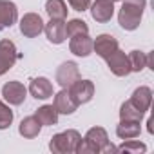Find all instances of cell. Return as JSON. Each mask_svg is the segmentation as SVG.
Instances as JSON below:
<instances>
[{
  "mask_svg": "<svg viewBox=\"0 0 154 154\" xmlns=\"http://www.w3.org/2000/svg\"><path fill=\"white\" fill-rule=\"evenodd\" d=\"M29 93L36 100H47L53 96V84L45 78V76H38L33 78L29 84Z\"/></svg>",
  "mask_w": 154,
  "mask_h": 154,
  "instance_id": "obj_16",
  "label": "cell"
},
{
  "mask_svg": "<svg viewBox=\"0 0 154 154\" xmlns=\"http://www.w3.org/2000/svg\"><path fill=\"white\" fill-rule=\"evenodd\" d=\"M65 31H67V36H74V35H87L89 33V26L80 20V18H71L69 22H65Z\"/></svg>",
  "mask_w": 154,
  "mask_h": 154,
  "instance_id": "obj_25",
  "label": "cell"
},
{
  "mask_svg": "<svg viewBox=\"0 0 154 154\" xmlns=\"http://www.w3.org/2000/svg\"><path fill=\"white\" fill-rule=\"evenodd\" d=\"M11 123H13V111L8 103L0 100V131L8 129Z\"/></svg>",
  "mask_w": 154,
  "mask_h": 154,
  "instance_id": "obj_26",
  "label": "cell"
},
{
  "mask_svg": "<svg viewBox=\"0 0 154 154\" xmlns=\"http://www.w3.org/2000/svg\"><path fill=\"white\" fill-rule=\"evenodd\" d=\"M120 120H136V122H141V120H143V112L138 111V109L131 103V100H127V102H123L122 107H120Z\"/></svg>",
  "mask_w": 154,
  "mask_h": 154,
  "instance_id": "obj_24",
  "label": "cell"
},
{
  "mask_svg": "<svg viewBox=\"0 0 154 154\" xmlns=\"http://www.w3.org/2000/svg\"><path fill=\"white\" fill-rule=\"evenodd\" d=\"M40 131H42V125H40V122L35 118V114H33V116H26V118L20 122V125H18L20 136H24V138H27V140L36 138V136L40 134Z\"/></svg>",
  "mask_w": 154,
  "mask_h": 154,
  "instance_id": "obj_19",
  "label": "cell"
},
{
  "mask_svg": "<svg viewBox=\"0 0 154 154\" xmlns=\"http://www.w3.org/2000/svg\"><path fill=\"white\" fill-rule=\"evenodd\" d=\"M44 31H45V36L51 44H63L65 38H67V31H65V20H56V18H51L49 24L44 26Z\"/></svg>",
  "mask_w": 154,
  "mask_h": 154,
  "instance_id": "obj_15",
  "label": "cell"
},
{
  "mask_svg": "<svg viewBox=\"0 0 154 154\" xmlns=\"http://www.w3.org/2000/svg\"><path fill=\"white\" fill-rule=\"evenodd\" d=\"M18 58H20V53L17 51V45L9 38L0 40V76H4L9 69H13Z\"/></svg>",
  "mask_w": 154,
  "mask_h": 154,
  "instance_id": "obj_4",
  "label": "cell"
},
{
  "mask_svg": "<svg viewBox=\"0 0 154 154\" xmlns=\"http://www.w3.org/2000/svg\"><path fill=\"white\" fill-rule=\"evenodd\" d=\"M78 78H80L78 65H76L74 62H71V60L60 63V67L56 69V84L62 89H69Z\"/></svg>",
  "mask_w": 154,
  "mask_h": 154,
  "instance_id": "obj_6",
  "label": "cell"
},
{
  "mask_svg": "<svg viewBox=\"0 0 154 154\" xmlns=\"http://www.w3.org/2000/svg\"><path fill=\"white\" fill-rule=\"evenodd\" d=\"M35 118L40 122V125H56L58 123V112L54 109V105H42L35 111Z\"/></svg>",
  "mask_w": 154,
  "mask_h": 154,
  "instance_id": "obj_20",
  "label": "cell"
},
{
  "mask_svg": "<svg viewBox=\"0 0 154 154\" xmlns=\"http://www.w3.org/2000/svg\"><path fill=\"white\" fill-rule=\"evenodd\" d=\"M53 105H54V109H56L58 114H65V116L67 114H72L76 109H78V103L72 100V96H71V93L67 89H62V91H58L54 94Z\"/></svg>",
  "mask_w": 154,
  "mask_h": 154,
  "instance_id": "obj_14",
  "label": "cell"
},
{
  "mask_svg": "<svg viewBox=\"0 0 154 154\" xmlns=\"http://www.w3.org/2000/svg\"><path fill=\"white\" fill-rule=\"evenodd\" d=\"M84 140L93 147L94 154H111L116 152V147L111 143L109 134L103 127H91L87 131V134L84 136Z\"/></svg>",
  "mask_w": 154,
  "mask_h": 154,
  "instance_id": "obj_3",
  "label": "cell"
},
{
  "mask_svg": "<svg viewBox=\"0 0 154 154\" xmlns=\"http://www.w3.org/2000/svg\"><path fill=\"white\" fill-rule=\"evenodd\" d=\"M116 49H120V45H118V40L112 36V35H107V33H103V35H98L94 40H93V51L100 56V58H107V56H111Z\"/></svg>",
  "mask_w": 154,
  "mask_h": 154,
  "instance_id": "obj_10",
  "label": "cell"
},
{
  "mask_svg": "<svg viewBox=\"0 0 154 154\" xmlns=\"http://www.w3.org/2000/svg\"><path fill=\"white\" fill-rule=\"evenodd\" d=\"M147 150V145L138 141V140H123L120 147H116V152H125V154H143Z\"/></svg>",
  "mask_w": 154,
  "mask_h": 154,
  "instance_id": "obj_23",
  "label": "cell"
},
{
  "mask_svg": "<svg viewBox=\"0 0 154 154\" xmlns=\"http://www.w3.org/2000/svg\"><path fill=\"white\" fill-rule=\"evenodd\" d=\"M2 96H4V100L9 105H22L26 102L27 89H26V85L22 82L11 80V82H8V84L2 85Z\"/></svg>",
  "mask_w": 154,
  "mask_h": 154,
  "instance_id": "obj_8",
  "label": "cell"
},
{
  "mask_svg": "<svg viewBox=\"0 0 154 154\" xmlns=\"http://www.w3.org/2000/svg\"><path fill=\"white\" fill-rule=\"evenodd\" d=\"M147 6V0H122L118 13V24L125 31H134L141 24V17Z\"/></svg>",
  "mask_w": 154,
  "mask_h": 154,
  "instance_id": "obj_1",
  "label": "cell"
},
{
  "mask_svg": "<svg viewBox=\"0 0 154 154\" xmlns=\"http://www.w3.org/2000/svg\"><path fill=\"white\" fill-rule=\"evenodd\" d=\"M18 20V8L11 0H0V31L15 26Z\"/></svg>",
  "mask_w": 154,
  "mask_h": 154,
  "instance_id": "obj_13",
  "label": "cell"
},
{
  "mask_svg": "<svg viewBox=\"0 0 154 154\" xmlns=\"http://www.w3.org/2000/svg\"><path fill=\"white\" fill-rule=\"evenodd\" d=\"M140 132H141V122H136V120H120L116 127V136L122 140L138 138Z\"/></svg>",
  "mask_w": 154,
  "mask_h": 154,
  "instance_id": "obj_18",
  "label": "cell"
},
{
  "mask_svg": "<svg viewBox=\"0 0 154 154\" xmlns=\"http://www.w3.org/2000/svg\"><path fill=\"white\" fill-rule=\"evenodd\" d=\"M67 2H69V6H71L74 11H78V13L87 11L89 6H91V0H67Z\"/></svg>",
  "mask_w": 154,
  "mask_h": 154,
  "instance_id": "obj_27",
  "label": "cell"
},
{
  "mask_svg": "<svg viewBox=\"0 0 154 154\" xmlns=\"http://www.w3.org/2000/svg\"><path fill=\"white\" fill-rule=\"evenodd\" d=\"M111 2H120V0H111Z\"/></svg>",
  "mask_w": 154,
  "mask_h": 154,
  "instance_id": "obj_28",
  "label": "cell"
},
{
  "mask_svg": "<svg viewBox=\"0 0 154 154\" xmlns=\"http://www.w3.org/2000/svg\"><path fill=\"white\" fill-rule=\"evenodd\" d=\"M67 4L63 0H47L45 2V13L49 15V18H56V20H65L67 18Z\"/></svg>",
  "mask_w": 154,
  "mask_h": 154,
  "instance_id": "obj_21",
  "label": "cell"
},
{
  "mask_svg": "<svg viewBox=\"0 0 154 154\" xmlns=\"http://www.w3.org/2000/svg\"><path fill=\"white\" fill-rule=\"evenodd\" d=\"M89 9H91L93 20H96L98 24H107L114 15V2H111V0H94L89 6Z\"/></svg>",
  "mask_w": 154,
  "mask_h": 154,
  "instance_id": "obj_11",
  "label": "cell"
},
{
  "mask_svg": "<svg viewBox=\"0 0 154 154\" xmlns=\"http://www.w3.org/2000/svg\"><path fill=\"white\" fill-rule=\"evenodd\" d=\"M20 33L26 38H36L42 31H44V20L38 13H26L20 18Z\"/></svg>",
  "mask_w": 154,
  "mask_h": 154,
  "instance_id": "obj_7",
  "label": "cell"
},
{
  "mask_svg": "<svg viewBox=\"0 0 154 154\" xmlns=\"http://www.w3.org/2000/svg\"><path fill=\"white\" fill-rule=\"evenodd\" d=\"M69 51L74 56H82V58L89 56L93 53V38L89 36V33L87 35H74V36H71Z\"/></svg>",
  "mask_w": 154,
  "mask_h": 154,
  "instance_id": "obj_12",
  "label": "cell"
},
{
  "mask_svg": "<svg viewBox=\"0 0 154 154\" xmlns=\"http://www.w3.org/2000/svg\"><path fill=\"white\" fill-rule=\"evenodd\" d=\"M82 140V134L76 129H67L63 132H58L51 138L49 141V149L54 154H74L76 152V145Z\"/></svg>",
  "mask_w": 154,
  "mask_h": 154,
  "instance_id": "obj_2",
  "label": "cell"
},
{
  "mask_svg": "<svg viewBox=\"0 0 154 154\" xmlns=\"http://www.w3.org/2000/svg\"><path fill=\"white\" fill-rule=\"evenodd\" d=\"M105 62H107L109 71H111L112 74L120 76V78H122V76L131 74V63H129V58H127V54H125L123 51L116 49L111 56L105 58Z\"/></svg>",
  "mask_w": 154,
  "mask_h": 154,
  "instance_id": "obj_9",
  "label": "cell"
},
{
  "mask_svg": "<svg viewBox=\"0 0 154 154\" xmlns=\"http://www.w3.org/2000/svg\"><path fill=\"white\" fill-rule=\"evenodd\" d=\"M131 103L138 109V111H141L143 114L150 109V103H152V91H150V87H147V85H140L138 89H134V93H132V96H131Z\"/></svg>",
  "mask_w": 154,
  "mask_h": 154,
  "instance_id": "obj_17",
  "label": "cell"
},
{
  "mask_svg": "<svg viewBox=\"0 0 154 154\" xmlns=\"http://www.w3.org/2000/svg\"><path fill=\"white\" fill-rule=\"evenodd\" d=\"M67 91L71 93V96H72V100H74L76 103H78V105H84V103H87V102L93 100V96H94V84H93L91 80H82V78H78Z\"/></svg>",
  "mask_w": 154,
  "mask_h": 154,
  "instance_id": "obj_5",
  "label": "cell"
},
{
  "mask_svg": "<svg viewBox=\"0 0 154 154\" xmlns=\"http://www.w3.org/2000/svg\"><path fill=\"white\" fill-rule=\"evenodd\" d=\"M127 58H129V63H131V72H141L147 67V54L143 51L134 49L127 54Z\"/></svg>",
  "mask_w": 154,
  "mask_h": 154,
  "instance_id": "obj_22",
  "label": "cell"
}]
</instances>
